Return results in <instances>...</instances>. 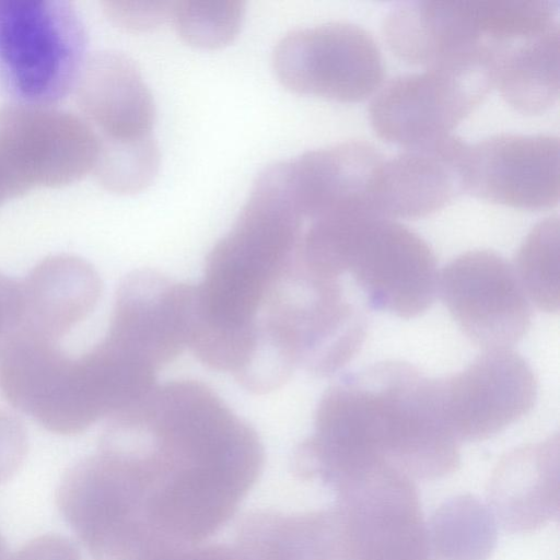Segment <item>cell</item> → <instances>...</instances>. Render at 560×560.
I'll return each mask as SVG.
<instances>
[{
    "label": "cell",
    "instance_id": "8992f818",
    "mask_svg": "<svg viewBox=\"0 0 560 560\" xmlns=\"http://www.w3.org/2000/svg\"><path fill=\"white\" fill-rule=\"evenodd\" d=\"M272 67L290 91L342 103L365 100L385 73L374 36L348 21L291 31L275 47Z\"/></svg>",
    "mask_w": 560,
    "mask_h": 560
},
{
    "label": "cell",
    "instance_id": "ffe728a7",
    "mask_svg": "<svg viewBox=\"0 0 560 560\" xmlns=\"http://www.w3.org/2000/svg\"><path fill=\"white\" fill-rule=\"evenodd\" d=\"M560 26L518 38L492 66L493 86L515 109L540 113L559 96Z\"/></svg>",
    "mask_w": 560,
    "mask_h": 560
},
{
    "label": "cell",
    "instance_id": "8fae6325",
    "mask_svg": "<svg viewBox=\"0 0 560 560\" xmlns=\"http://www.w3.org/2000/svg\"><path fill=\"white\" fill-rule=\"evenodd\" d=\"M443 417L458 441L503 431L534 406L537 382L512 348L485 349L467 368L439 380Z\"/></svg>",
    "mask_w": 560,
    "mask_h": 560
},
{
    "label": "cell",
    "instance_id": "9c48e42d",
    "mask_svg": "<svg viewBox=\"0 0 560 560\" xmlns=\"http://www.w3.org/2000/svg\"><path fill=\"white\" fill-rule=\"evenodd\" d=\"M500 18L499 0H410L393 4L382 28L390 50L409 63H476L489 69Z\"/></svg>",
    "mask_w": 560,
    "mask_h": 560
},
{
    "label": "cell",
    "instance_id": "7402d4cb",
    "mask_svg": "<svg viewBox=\"0 0 560 560\" xmlns=\"http://www.w3.org/2000/svg\"><path fill=\"white\" fill-rule=\"evenodd\" d=\"M515 273L529 301L539 310L556 313L560 305L559 219L537 222L521 244Z\"/></svg>",
    "mask_w": 560,
    "mask_h": 560
},
{
    "label": "cell",
    "instance_id": "83f0119b",
    "mask_svg": "<svg viewBox=\"0 0 560 560\" xmlns=\"http://www.w3.org/2000/svg\"><path fill=\"white\" fill-rule=\"evenodd\" d=\"M23 301L21 282L0 272V351L22 327Z\"/></svg>",
    "mask_w": 560,
    "mask_h": 560
},
{
    "label": "cell",
    "instance_id": "ba28073f",
    "mask_svg": "<svg viewBox=\"0 0 560 560\" xmlns=\"http://www.w3.org/2000/svg\"><path fill=\"white\" fill-rule=\"evenodd\" d=\"M100 138L86 120L52 106L0 107V167L19 195L61 187L93 171Z\"/></svg>",
    "mask_w": 560,
    "mask_h": 560
},
{
    "label": "cell",
    "instance_id": "d4e9b609",
    "mask_svg": "<svg viewBox=\"0 0 560 560\" xmlns=\"http://www.w3.org/2000/svg\"><path fill=\"white\" fill-rule=\"evenodd\" d=\"M173 2L108 0L103 11L117 27L128 32H147L171 19Z\"/></svg>",
    "mask_w": 560,
    "mask_h": 560
},
{
    "label": "cell",
    "instance_id": "d6986e66",
    "mask_svg": "<svg viewBox=\"0 0 560 560\" xmlns=\"http://www.w3.org/2000/svg\"><path fill=\"white\" fill-rule=\"evenodd\" d=\"M236 548L246 560H350L346 520L338 505L250 514L240 525Z\"/></svg>",
    "mask_w": 560,
    "mask_h": 560
},
{
    "label": "cell",
    "instance_id": "9a60e30c",
    "mask_svg": "<svg viewBox=\"0 0 560 560\" xmlns=\"http://www.w3.org/2000/svg\"><path fill=\"white\" fill-rule=\"evenodd\" d=\"M384 154L364 140H347L287 161L295 205L311 221L372 213V190Z\"/></svg>",
    "mask_w": 560,
    "mask_h": 560
},
{
    "label": "cell",
    "instance_id": "7a4b0ae2",
    "mask_svg": "<svg viewBox=\"0 0 560 560\" xmlns=\"http://www.w3.org/2000/svg\"><path fill=\"white\" fill-rule=\"evenodd\" d=\"M305 441L325 463L382 458L410 478L435 479L459 464L458 440L441 408L439 380L402 361L340 378L319 399Z\"/></svg>",
    "mask_w": 560,
    "mask_h": 560
},
{
    "label": "cell",
    "instance_id": "4fadbf2b",
    "mask_svg": "<svg viewBox=\"0 0 560 560\" xmlns=\"http://www.w3.org/2000/svg\"><path fill=\"white\" fill-rule=\"evenodd\" d=\"M560 141L551 133L502 132L468 144L464 191L525 210L558 203Z\"/></svg>",
    "mask_w": 560,
    "mask_h": 560
},
{
    "label": "cell",
    "instance_id": "3957f363",
    "mask_svg": "<svg viewBox=\"0 0 560 560\" xmlns=\"http://www.w3.org/2000/svg\"><path fill=\"white\" fill-rule=\"evenodd\" d=\"M299 258L322 278L350 275L373 308L400 318L424 313L438 293L432 248L392 219L346 214L314 220L303 231Z\"/></svg>",
    "mask_w": 560,
    "mask_h": 560
},
{
    "label": "cell",
    "instance_id": "44dd1931",
    "mask_svg": "<svg viewBox=\"0 0 560 560\" xmlns=\"http://www.w3.org/2000/svg\"><path fill=\"white\" fill-rule=\"evenodd\" d=\"M428 529L435 555L444 560H488L497 541L492 511L469 494L439 506Z\"/></svg>",
    "mask_w": 560,
    "mask_h": 560
},
{
    "label": "cell",
    "instance_id": "6da1fadb",
    "mask_svg": "<svg viewBox=\"0 0 560 560\" xmlns=\"http://www.w3.org/2000/svg\"><path fill=\"white\" fill-rule=\"evenodd\" d=\"M100 447L115 465L152 560L220 529L264 464L256 431L191 380L155 385L112 417Z\"/></svg>",
    "mask_w": 560,
    "mask_h": 560
},
{
    "label": "cell",
    "instance_id": "f546056e",
    "mask_svg": "<svg viewBox=\"0 0 560 560\" xmlns=\"http://www.w3.org/2000/svg\"><path fill=\"white\" fill-rule=\"evenodd\" d=\"M19 196L16 188L0 167V206L7 200Z\"/></svg>",
    "mask_w": 560,
    "mask_h": 560
},
{
    "label": "cell",
    "instance_id": "5bb4252c",
    "mask_svg": "<svg viewBox=\"0 0 560 560\" xmlns=\"http://www.w3.org/2000/svg\"><path fill=\"white\" fill-rule=\"evenodd\" d=\"M467 149L450 133L384 158L374 178L372 213L413 219L445 207L464 191Z\"/></svg>",
    "mask_w": 560,
    "mask_h": 560
},
{
    "label": "cell",
    "instance_id": "484cf974",
    "mask_svg": "<svg viewBox=\"0 0 560 560\" xmlns=\"http://www.w3.org/2000/svg\"><path fill=\"white\" fill-rule=\"evenodd\" d=\"M27 453V434L23 422L0 410V485L11 479Z\"/></svg>",
    "mask_w": 560,
    "mask_h": 560
},
{
    "label": "cell",
    "instance_id": "30bf717a",
    "mask_svg": "<svg viewBox=\"0 0 560 560\" xmlns=\"http://www.w3.org/2000/svg\"><path fill=\"white\" fill-rule=\"evenodd\" d=\"M438 291L463 332L485 349L512 348L532 324L530 301L511 266L488 249L465 252L438 278Z\"/></svg>",
    "mask_w": 560,
    "mask_h": 560
},
{
    "label": "cell",
    "instance_id": "5b68a950",
    "mask_svg": "<svg viewBox=\"0 0 560 560\" xmlns=\"http://www.w3.org/2000/svg\"><path fill=\"white\" fill-rule=\"evenodd\" d=\"M350 560H436L412 478L386 460L358 469L335 488Z\"/></svg>",
    "mask_w": 560,
    "mask_h": 560
},
{
    "label": "cell",
    "instance_id": "ac0fdd59",
    "mask_svg": "<svg viewBox=\"0 0 560 560\" xmlns=\"http://www.w3.org/2000/svg\"><path fill=\"white\" fill-rule=\"evenodd\" d=\"M23 329L58 342L95 308L102 280L94 267L74 255L40 260L21 282Z\"/></svg>",
    "mask_w": 560,
    "mask_h": 560
},
{
    "label": "cell",
    "instance_id": "4dcf8cb0",
    "mask_svg": "<svg viewBox=\"0 0 560 560\" xmlns=\"http://www.w3.org/2000/svg\"><path fill=\"white\" fill-rule=\"evenodd\" d=\"M5 545H4V541L2 540L1 536H0V560H7L8 559V556H7V552H5Z\"/></svg>",
    "mask_w": 560,
    "mask_h": 560
},
{
    "label": "cell",
    "instance_id": "52a82bcc",
    "mask_svg": "<svg viewBox=\"0 0 560 560\" xmlns=\"http://www.w3.org/2000/svg\"><path fill=\"white\" fill-rule=\"evenodd\" d=\"M493 86L482 65H441L390 78L372 98L369 119L383 140L404 148L446 135Z\"/></svg>",
    "mask_w": 560,
    "mask_h": 560
},
{
    "label": "cell",
    "instance_id": "7c38bea8",
    "mask_svg": "<svg viewBox=\"0 0 560 560\" xmlns=\"http://www.w3.org/2000/svg\"><path fill=\"white\" fill-rule=\"evenodd\" d=\"M192 287L154 270L132 271L118 287L104 340L158 372L187 348Z\"/></svg>",
    "mask_w": 560,
    "mask_h": 560
},
{
    "label": "cell",
    "instance_id": "f1b7e54d",
    "mask_svg": "<svg viewBox=\"0 0 560 560\" xmlns=\"http://www.w3.org/2000/svg\"><path fill=\"white\" fill-rule=\"evenodd\" d=\"M154 560H246V558L236 547L201 542L176 549Z\"/></svg>",
    "mask_w": 560,
    "mask_h": 560
},
{
    "label": "cell",
    "instance_id": "4316f807",
    "mask_svg": "<svg viewBox=\"0 0 560 560\" xmlns=\"http://www.w3.org/2000/svg\"><path fill=\"white\" fill-rule=\"evenodd\" d=\"M7 560H83L78 547L57 534L37 536L8 557Z\"/></svg>",
    "mask_w": 560,
    "mask_h": 560
},
{
    "label": "cell",
    "instance_id": "277c9868",
    "mask_svg": "<svg viewBox=\"0 0 560 560\" xmlns=\"http://www.w3.org/2000/svg\"><path fill=\"white\" fill-rule=\"evenodd\" d=\"M85 26L66 0H0V93L52 106L75 88L86 61Z\"/></svg>",
    "mask_w": 560,
    "mask_h": 560
},
{
    "label": "cell",
    "instance_id": "2e32d148",
    "mask_svg": "<svg viewBox=\"0 0 560 560\" xmlns=\"http://www.w3.org/2000/svg\"><path fill=\"white\" fill-rule=\"evenodd\" d=\"M78 106L102 138L133 139L151 133L152 94L132 59L101 51L86 59L75 85Z\"/></svg>",
    "mask_w": 560,
    "mask_h": 560
},
{
    "label": "cell",
    "instance_id": "cb8c5ba5",
    "mask_svg": "<svg viewBox=\"0 0 560 560\" xmlns=\"http://www.w3.org/2000/svg\"><path fill=\"white\" fill-rule=\"evenodd\" d=\"M244 15L243 1L184 0L173 2L170 21L187 44L217 49L237 36Z\"/></svg>",
    "mask_w": 560,
    "mask_h": 560
},
{
    "label": "cell",
    "instance_id": "e0dca14e",
    "mask_svg": "<svg viewBox=\"0 0 560 560\" xmlns=\"http://www.w3.org/2000/svg\"><path fill=\"white\" fill-rule=\"evenodd\" d=\"M494 517L512 532L541 527L559 511V435L508 453L490 481Z\"/></svg>",
    "mask_w": 560,
    "mask_h": 560
},
{
    "label": "cell",
    "instance_id": "603a6c76",
    "mask_svg": "<svg viewBox=\"0 0 560 560\" xmlns=\"http://www.w3.org/2000/svg\"><path fill=\"white\" fill-rule=\"evenodd\" d=\"M160 150L151 135L133 139L100 138L93 173L106 190L130 195L145 189L160 167Z\"/></svg>",
    "mask_w": 560,
    "mask_h": 560
}]
</instances>
